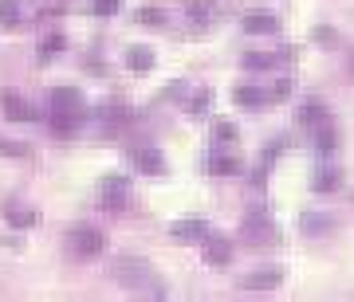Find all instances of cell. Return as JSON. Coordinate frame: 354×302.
<instances>
[{
	"label": "cell",
	"mask_w": 354,
	"mask_h": 302,
	"mask_svg": "<svg viewBox=\"0 0 354 302\" xmlns=\"http://www.w3.org/2000/svg\"><path fill=\"white\" fill-rule=\"evenodd\" d=\"M99 201H102V208H106V212H122V208H127V201H130V181H127V177H118V173H111L106 181H102Z\"/></svg>",
	"instance_id": "277c9868"
},
{
	"label": "cell",
	"mask_w": 354,
	"mask_h": 302,
	"mask_svg": "<svg viewBox=\"0 0 354 302\" xmlns=\"http://www.w3.org/2000/svg\"><path fill=\"white\" fill-rule=\"evenodd\" d=\"M209 173H216V177H232V173H241V161H236L232 153H216V157H209Z\"/></svg>",
	"instance_id": "8fae6325"
},
{
	"label": "cell",
	"mask_w": 354,
	"mask_h": 302,
	"mask_svg": "<svg viewBox=\"0 0 354 302\" xmlns=\"http://www.w3.org/2000/svg\"><path fill=\"white\" fill-rule=\"evenodd\" d=\"M8 224L12 228H32L36 224V212H32V208H12V212H8Z\"/></svg>",
	"instance_id": "ffe728a7"
},
{
	"label": "cell",
	"mask_w": 354,
	"mask_h": 302,
	"mask_svg": "<svg viewBox=\"0 0 354 302\" xmlns=\"http://www.w3.org/2000/svg\"><path fill=\"white\" fill-rule=\"evenodd\" d=\"M299 126H307V130L327 126V106H323V102H315V99H307L304 106H299Z\"/></svg>",
	"instance_id": "8992f818"
},
{
	"label": "cell",
	"mask_w": 354,
	"mask_h": 302,
	"mask_svg": "<svg viewBox=\"0 0 354 302\" xmlns=\"http://www.w3.org/2000/svg\"><path fill=\"white\" fill-rule=\"evenodd\" d=\"M138 24L162 28V24H165V12H162V8H138Z\"/></svg>",
	"instance_id": "44dd1931"
},
{
	"label": "cell",
	"mask_w": 354,
	"mask_h": 302,
	"mask_svg": "<svg viewBox=\"0 0 354 302\" xmlns=\"http://www.w3.org/2000/svg\"><path fill=\"white\" fill-rule=\"evenodd\" d=\"M272 63H276V55H268V51H252V55H244V67H248V71H268Z\"/></svg>",
	"instance_id": "2e32d148"
},
{
	"label": "cell",
	"mask_w": 354,
	"mask_h": 302,
	"mask_svg": "<svg viewBox=\"0 0 354 302\" xmlns=\"http://www.w3.org/2000/svg\"><path fill=\"white\" fill-rule=\"evenodd\" d=\"M291 94V83L283 79V83H276V90H272V99H288Z\"/></svg>",
	"instance_id": "484cf974"
},
{
	"label": "cell",
	"mask_w": 354,
	"mask_h": 302,
	"mask_svg": "<svg viewBox=\"0 0 354 302\" xmlns=\"http://www.w3.org/2000/svg\"><path fill=\"white\" fill-rule=\"evenodd\" d=\"M335 145H339V141H335V130L319 126V153H323V157H335Z\"/></svg>",
	"instance_id": "7402d4cb"
},
{
	"label": "cell",
	"mask_w": 354,
	"mask_h": 302,
	"mask_svg": "<svg viewBox=\"0 0 354 302\" xmlns=\"http://www.w3.org/2000/svg\"><path fill=\"white\" fill-rule=\"evenodd\" d=\"M311 185H315L319 192H330L335 185H339V173H335V169H323V173H319L315 181H311Z\"/></svg>",
	"instance_id": "603a6c76"
},
{
	"label": "cell",
	"mask_w": 354,
	"mask_h": 302,
	"mask_svg": "<svg viewBox=\"0 0 354 302\" xmlns=\"http://www.w3.org/2000/svg\"><path fill=\"white\" fill-rule=\"evenodd\" d=\"M216 16H221V8H216V4H209V0H193V4H189V20H193V24H213V20H216Z\"/></svg>",
	"instance_id": "30bf717a"
},
{
	"label": "cell",
	"mask_w": 354,
	"mask_h": 302,
	"mask_svg": "<svg viewBox=\"0 0 354 302\" xmlns=\"http://www.w3.org/2000/svg\"><path fill=\"white\" fill-rule=\"evenodd\" d=\"M279 279H283V271L279 267H264V271H256V275H248L241 283L244 290H272V287H279Z\"/></svg>",
	"instance_id": "52a82bcc"
},
{
	"label": "cell",
	"mask_w": 354,
	"mask_h": 302,
	"mask_svg": "<svg viewBox=\"0 0 354 302\" xmlns=\"http://www.w3.org/2000/svg\"><path fill=\"white\" fill-rule=\"evenodd\" d=\"M118 12V0H95V16H114Z\"/></svg>",
	"instance_id": "d4e9b609"
},
{
	"label": "cell",
	"mask_w": 354,
	"mask_h": 302,
	"mask_svg": "<svg viewBox=\"0 0 354 302\" xmlns=\"http://www.w3.org/2000/svg\"><path fill=\"white\" fill-rule=\"evenodd\" d=\"M205 102H209V94H197V99H193V106H189V110H193V114H201V110H205Z\"/></svg>",
	"instance_id": "83f0119b"
},
{
	"label": "cell",
	"mask_w": 354,
	"mask_h": 302,
	"mask_svg": "<svg viewBox=\"0 0 354 302\" xmlns=\"http://www.w3.org/2000/svg\"><path fill=\"white\" fill-rule=\"evenodd\" d=\"M102 232L99 228H71L67 232V248H71V255H79V259H95V255L102 252Z\"/></svg>",
	"instance_id": "3957f363"
},
{
	"label": "cell",
	"mask_w": 354,
	"mask_h": 302,
	"mask_svg": "<svg viewBox=\"0 0 354 302\" xmlns=\"http://www.w3.org/2000/svg\"><path fill=\"white\" fill-rule=\"evenodd\" d=\"M114 279H118L122 287L146 294V299H162V294H165L162 279L153 275V267L146 263V259H134V255H127V259H118V263H114Z\"/></svg>",
	"instance_id": "7a4b0ae2"
},
{
	"label": "cell",
	"mask_w": 354,
	"mask_h": 302,
	"mask_svg": "<svg viewBox=\"0 0 354 302\" xmlns=\"http://www.w3.org/2000/svg\"><path fill=\"white\" fill-rule=\"evenodd\" d=\"M0 24L4 28L20 24V8H16V0H0Z\"/></svg>",
	"instance_id": "e0dca14e"
},
{
	"label": "cell",
	"mask_w": 354,
	"mask_h": 302,
	"mask_svg": "<svg viewBox=\"0 0 354 302\" xmlns=\"http://www.w3.org/2000/svg\"><path fill=\"white\" fill-rule=\"evenodd\" d=\"M127 63L134 67V71H150V67H153V51L150 48H130L127 51Z\"/></svg>",
	"instance_id": "5bb4252c"
},
{
	"label": "cell",
	"mask_w": 354,
	"mask_h": 302,
	"mask_svg": "<svg viewBox=\"0 0 354 302\" xmlns=\"http://www.w3.org/2000/svg\"><path fill=\"white\" fill-rule=\"evenodd\" d=\"M0 110L8 122H36V106L20 94H0Z\"/></svg>",
	"instance_id": "5b68a950"
},
{
	"label": "cell",
	"mask_w": 354,
	"mask_h": 302,
	"mask_svg": "<svg viewBox=\"0 0 354 302\" xmlns=\"http://www.w3.org/2000/svg\"><path fill=\"white\" fill-rule=\"evenodd\" d=\"M244 32H252V36H268V32H276V16H272V12H248V16H244Z\"/></svg>",
	"instance_id": "9c48e42d"
},
{
	"label": "cell",
	"mask_w": 354,
	"mask_h": 302,
	"mask_svg": "<svg viewBox=\"0 0 354 302\" xmlns=\"http://www.w3.org/2000/svg\"><path fill=\"white\" fill-rule=\"evenodd\" d=\"M64 48H67V39H64V36H48L44 43H39V59H51V55H59Z\"/></svg>",
	"instance_id": "d6986e66"
},
{
	"label": "cell",
	"mask_w": 354,
	"mask_h": 302,
	"mask_svg": "<svg viewBox=\"0 0 354 302\" xmlns=\"http://www.w3.org/2000/svg\"><path fill=\"white\" fill-rule=\"evenodd\" d=\"M138 169L142 173H165V161L158 150H138Z\"/></svg>",
	"instance_id": "4fadbf2b"
},
{
	"label": "cell",
	"mask_w": 354,
	"mask_h": 302,
	"mask_svg": "<svg viewBox=\"0 0 354 302\" xmlns=\"http://www.w3.org/2000/svg\"><path fill=\"white\" fill-rule=\"evenodd\" d=\"M216 138L232 141V138H236V126H228V122H225V126H216Z\"/></svg>",
	"instance_id": "4316f807"
},
{
	"label": "cell",
	"mask_w": 354,
	"mask_h": 302,
	"mask_svg": "<svg viewBox=\"0 0 354 302\" xmlns=\"http://www.w3.org/2000/svg\"><path fill=\"white\" fill-rule=\"evenodd\" d=\"M264 90H256V87H241L236 90V102H241V106H264Z\"/></svg>",
	"instance_id": "ac0fdd59"
},
{
	"label": "cell",
	"mask_w": 354,
	"mask_h": 302,
	"mask_svg": "<svg viewBox=\"0 0 354 302\" xmlns=\"http://www.w3.org/2000/svg\"><path fill=\"white\" fill-rule=\"evenodd\" d=\"M244 232H248V236H268V232H272V224H268V216L256 208V212L244 220Z\"/></svg>",
	"instance_id": "9a60e30c"
},
{
	"label": "cell",
	"mask_w": 354,
	"mask_h": 302,
	"mask_svg": "<svg viewBox=\"0 0 354 302\" xmlns=\"http://www.w3.org/2000/svg\"><path fill=\"white\" fill-rule=\"evenodd\" d=\"M205 239H209V236H205ZM205 259H209V263H228V259H232V248H228V239H209V248H205Z\"/></svg>",
	"instance_id": "7c38bea8"
},
{
	"label": "cell",
	"mask_w": 354,
	"mask_h": 302,
	"mask_svg": "<svg viewBox=\"0 0 354 302\" xmlns=\"http://www.w3.org/2000/svg\"><path fill=\"white\" fill-rule=\"evenodd\" d=\"M169 236L174 239H205L209 228H205V220H174L169 224Z\"/></svg>",
	"instance_id": "ba28073f"
},
{
	"label": "cell",
	"mask_w": 354,
	"mask_h": 302,
	"mask_svg": "<svg viewBox=\"0 0 354 302\" xmlns=\"http://www.w3.org/2000/svg\"><path fill=\"white\" fill-rule=\"evenodd\" d=\"M87 118V102L75 87H59L51 90V130L55 134H75Z\"/></svg>",
	"instance_id": "6da1fadb"
},
{
	"label": "cell",
	"mask_w": 354,
	"mask_h": 302,
	"mask_svg": "<svg viewBox=\"0 0 354 302\" xmlns=\"http://www.w3.org/2000/svg\"><path fill=\"white\" fill-rule=\"evenodd\" d=\"M0 153H4V157H24L28 145H20V141H0Z\"/></svg>",
	"instance_id": "cb8c5ba5"
}]
</instances>
